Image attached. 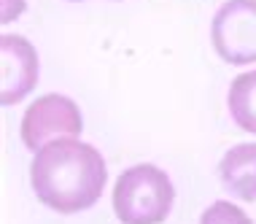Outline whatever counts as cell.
Returning <instances> with one entry per match:
<instances>
[{
	"label": "cell",
	"instance_id": "6da1fadb",
	"mask_svg": "<svg viewBox=\"0 0 256 224\" xmlns=\"http://www.w3.org/2000/svg\"><path fill=\"white\" fill-rule=\"evenodd\" d=\"M108 181L106 159L92 143L78 138H60L36 151L30 165V184L46 208L62 216L86 211L100 200Z\"/></svg>",
	"mask_w": 256,
	"mask_h": 224
},
{
	"label": "cell",
	"instance_id": "30bf717a",
	"mask_svg": "<svg viewBox=\"0 0 256 224\" xmlns=\"http://www.w3.org/2000/svg\"><path fill=\"white\" fill-rule=\"evenodd\" d=\"M70 3H81V0H70Z\"/></svg>",
	"mask_w": 256,
	"mask_h": 224
},
{
	"label": "cell",
	"instance_id": "ba28073f",
	"mask_svg": "<svg viewBox=\"0 0 256 224\" xmlns=\"http://www.w3.org/2000/svg\"><path fill=\"white\" fill-rule=\"evenodd\" d=\"M200 224H254V221H251V216H248L243 208H238L234 202L216 200L213 205H208L202 211Z\"/></svg>",
	"mask_w": 256,
	"mask_h": 224
},
{
	"label": "cell",
	"instance_id": "277c9868",
	"mask_svg": "<svg viewBox=\"0 0 256 224\" xmlns=\"http://www.w3.org/2000/svg\"><path fill=\"white\" fill-rule=\"evenodd\" d=\"M84 130L78 106L65 95H44L22 116V143L30 151H40L60 138H76Z\"/></svg>",
	"mask_w": 256,
	"mask_h": 224
},
{
	"label": "cell",
	"instance_id": "5b68a950",
	"mask_svg": "<svg viewBox=\"0 0 256 224\" xmlns=\"http://www.w3.org/2000/svg\"><path fill=\"white\" fill-rule=\"evenodd\" d=\"M38 52L22 36H0V103L24 100L38 84Z\"/></svg>",
	"mask_w": 256,
	"mask_h": 224
},
{
	"label": "cell",
	"instance_id": "8992f818",
	"mask_svg": "<svg viewBox=\"0 0 256 224\" xmlns=\"http://www.w3.org/2000/svg\"><path fill=\"white\" fill-rule=\"evenodd\" d=\"M218 178L238 200H256V143H238L221 157Z\"/></svg>",
	"mask_w": 256,
	"mask_h": 224
},
{
	"label": "cell",
	"instance_id": "3957f363",
	"mask_svg": "<svg viewBox=\"0 0 256 224\" xmlns=\"http://www.w3.org/2000/svg\"><path fill=\"white\" fill-rule=\"evenodd\" d=\"M216 54L230 65L256 62V0H226L210 22Z\"/></svg>",
	"mask_w": 256,
	"mask_h": 224
},
{
	"label": "cell",
	"instance_id": "7a4b0ae2",
	"mask_svg": "<svg viewBox=\"0 0 256 224\" xmlns=\"http://www.w3.org/2000/svg\"><path fill=\"white\" fill-rule=\"evenodd\" d=\"M172 202L176 186L156 165H132L116 178L114 211L122 224H162Z\"/></svg>",
	"mask_w": 256,
	"mask_h": 224
},
{
	"label": "cell",
	"instance_id": "52a82bcc",
	"mask_svg": "<svg viewBox=\"0 0 256 224\" xmlns=\"http://www.w3.org/2000/svg\"><path fill=\"white\" fill-rule=\"evenodd\" d=\"M226 106H230L232 122L238 124L240 130L256 135V71L240 73L238 79L230 84Z\"/></svg>",
	"mask_w": 256,
	"mask_h": 224
},
{
	"label": "cell",
	"instance_id": "9c48e42d",
	"mask_svg": "<svg viewBox=\"0 0 256 224\" xmlns=\"http://www.w3.org/2000/svg\"><path fill=\"white\" fill-rule=\"evenodd\" d=\"M24 11V0H3V25L11 22V19H16L19 14Z\"/></svg>",
	"mask_w": 256,
	"mask_h": 224
}]
</instances>
